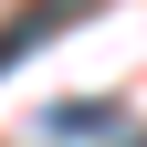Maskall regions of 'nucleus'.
I'll list each match as a JSON object with an SVG mask.
<instances>
[{"instance_id":"obj_1","label":"nucleus","mask_w":147,"mask_h":147,"mask_svg":"<svg viewBox=\"0 0 147 147\" xmlns=\"http://www.w3.org/2000/svg\"><path fill=\"white\" fill-rule=\"evenodd\" d=\"M63 21H84V0H21V11L0 21V74L21 63V53H42V42H53Z\"/></svg>"},{"instance_id":"obj_2","label":"nucleus","mask_w":147,"mask_h":147,"mask_svg":"<svg viewBox=\"0 0 147 147\" xmlns=\"http://www.w3.org/2000/svg\"><path fill=\"white\" fill-rule=\"evenodd\" d=\"M42 126H53V137H116V105H105V95H63Z\"/></svg>"}]
</instances>
